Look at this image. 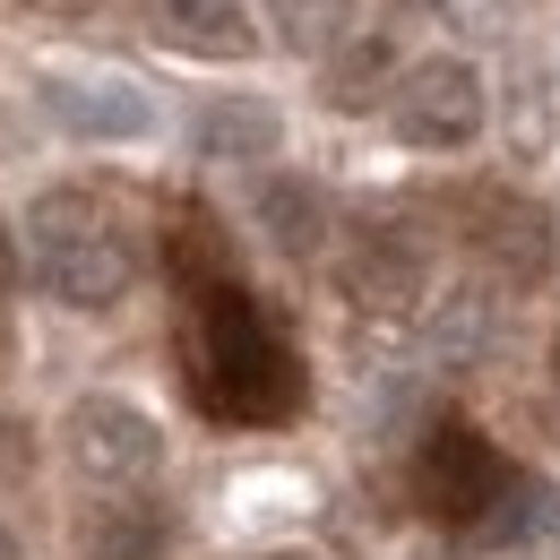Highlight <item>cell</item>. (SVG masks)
<instances>
[{
  "instance_id": "d6986e66",
  "label": "cell",
  "mask_w": 560,
  "mask_h": 560,
  "mask_svg": "<svg viewBox=\"0 0 560 560\" xmlns=\"http://www.w3.org/2000/svg\"><path fill=\"white\" fill-rule=\"evenodd\" d=\"M552 380H560V337H552Z\"/></svg>"
},
{
  "instance_id": "2e32d148",
  "label": "cell",
  "mask_w": 560,
  "mask_h": 560,
  "mask_svg": "<svg viewBox=\"0 0 560 560\" xmlns=\"http://www.w3.org/2000/svg\"><path fill=\"white\" fill-rule=\"evenodd\" d=\"M448 9H466V18H475V35H500V0H448Z\"/></svg>"
},
{
  "instance_id": "ba28073f",
  "label": "cell",
  "mask_w": 560,
  "mask_h": 560,
  "mask_svg": "<svg viewBox=\"0 0 560 560\" xmlns=\"http://www.w3.org/2000/svg\"><path fill=\"white\" fill-rule=\"evenodd\" d=\"M457 224H466V242H475L509 284H535L552 268V215L535 208V199H517V190H466Z\"/></svg>"
},
{
  "instance_id": "ac0fdd59",
  "label": "cell",
  "mask_w": 560,
  "mask_h": 560,
  "mask_svg": "<svg viewBox=\"0 0 560 560\" xmlns=\"http://www.w3.org/2000/svg\"><path fill=\"white\" fill-rule=\"evenodd\" d=\"M35 9H52V18H78V9H95V0H35Z\"/></svg>"
},
{
  "instance_id": "3957f363",
  "label": "cell",
  "mask_w": 560,
  "mask_h": 560,
  "mask_svg": "<svg viewBox=\"0 0 560 560\" xmlns=\"http://www.w3.org/2000/svg\"><path fill=\"white\" fill-rule=\"evenodd\" d=\"M509 457L491 448L475 422H431V440H422L415 457V500L440 517V526H457V535H475L491 509L509 500Z\"/></svg>"
},
{
  "instance_id": "8fae6325",
  "label": "cell",
  "mask_w": 560,
  "mask_h": 560,
  "mask_svg": "<svg viewBox=\"0 0 560 560\" xmlns=\"http://www.w3.org/2000/svg\"><path fill=\"white\" fill-rule=\"evenodd\" d=\"M259 233L277 242L284 259H311V250L328 242V199H319V182H302V173L259 182Z\"/></svg>"
},
{
  "instance_id": "4fadbf2b",
  "label": "cell",
  "mask_w": 560,
  "mask_h": 560,
  "mask_svg": "<svg viewBox=\"0 0 560 560\" xmlns=\"http://www.w3.org/2000/svg\"><path fill=\"white\" fill-rule=\"evenodd\" d=\"M388 78H397V44H388V26H362V35H346V44L328 52V104H337V113H362V104L397 95Z\"/></svg>"
},
{
  "instance_id": "277c9868",
  "label": "cell",
  "mask_w": 560,
  "mask_h": 560,
  "mask_svg": "<svg viewBox=\"0 0 560 560\" xmlns=\"http://www.w3.org/2000/svg\"><path fill=\"white\" fill-rule=\"evenodd\" d=\"M388 130L406 147H422V155L475 147V130H483V78H475V61H457V52L415 61L397 78V95H388Z\"/></svg>"
},
{
  "instance_id": "6da1fadb",
  "label": "cell",
  "mask_w": 560,
  "mask_h": 560,
  "mask_svg": "<svg viewBox=\"0 0 560 560\" xmlns=\"http://www.w3.org/2000/svg\"><path fill=\"white\" fill-rule=\"evenodd\" d=\"M26 259H35V284L70 311H113L139 284V250L95 190H44L26 208Z\"/></svg>"
},
{
  "instance_id": "8992f818",
  "label": "cell",
  "mask_w": 560,
  "mask_h": 560,
  "mask_svg": "<svg viewBox=\"0 0 560 560\" xmlns=\"http://www.w3.org/2000/svg\"><path fill=\"white\" fill-rule=\"evenodd\" d=\"M35 95H44V113H52L70 139H147V130H155L147 86H139V78H121V70L52 61V70H35Z\"/></svg>"
},
{
  "instance_id": "ffe728a7",
  "label": "cell",
  "mask_w": 560,
  "mask_h": 560,
  "mask_svg": "<svg viewBox=\"0 0 560 560\" xmlns=\"http://www.w3.org/2000/svg\"><path fill=\"white\" fill-rule=\"evenodd\" d=\"M268 560H302V552H268Z\"/></svg>"
},
{
  "instance_id": "5bb4252c",
  "label": "cell",
  "mask_w": 560,
  "mask_h": 560,
  "mask_svg": "<svg viewBox=\"0 0 560 560\" xmlns=\"http://www.w3.org/2000/svg\"><path fill=\"white\" fill-rule=\"evenodd\" d=\"M491 293L483 284H457V293H440V311H431V353L440 362H483L491 353Z\"/></svg>"
},
{
  "instance_id": "7a4b0ae2",
  "label": "cell",
  "mask_w": 560,
  "mask_h": 560,
  "mask_svg": "<svg viewBox=\"0 0 560 560\" xmlns=\"http://www.w3.org/2000/svg\"><path fill=\"white\" fill-rule=\"evenodd\" d=\"M293 388H302V371H293L284 337L242 302V284L199 293V397H208V415L277 422L293 415Z\"/></svg>"
},
{
  "instance_id": "52a82bcc",
  "label": "cell",
  "mask_w": 560,
  "mask_h": 560,
  "mask_svg": "<svg viewBox=\"0 0 560 560\" xmlns=\"http://www.w3.org/2000/svg\"><path fill=\"white\" fill-rule=\"evenodd\" d=\"M422 242L415 233H397V224H371V233H353V250L337 259V284H346V302L362 319H406L422 302Z\"/></svg>"
},
{
  "instance_id": "e0dca14e",
  "label": "cell",
  "mask_w": 560,
  "mask_h": 560,
  "mask_svg": "<svg viewBox=\"0 0 560 560\" xmlns=\"http://www.w3.org/2000/svg\"><path fill=\"white\" fill-rule=\"evenodd\" d=\"M9 284H18V250H9V224H0V302H9Z\"/></svg>"
},
{
  "instance_id": "5b68a950",
  "label": "cell",
  "mask_w": 560,
  "mask_h": 560,
  "mask_svg": "<svg viewBox=\"0 0 560 560\" xmlns=\"http://www.w3.org/2000/svg\"><path fill=\"white\" fill-rule=\"evenodd\" d=\"M61 448L95 491H139L164 466V431L130 406V397H78L61 422Z\"/></svg>"
},
{
  "instance_id": "7c38bea8",
  "label": "cell",
  "mask_w": 560,
  "mask_h": 560,
  "mask_svg": "<svg viewBox=\"0 0 560 560\" xmlns=\"http://www.w3.org/2000/svg\"><path fill=\"white\" fill-rule=\"evenodd\" d=\"M277 139H284V121H277V104H259V95H224L199 121V155L208 164H259V155H277Z\"/></svg>"
},
{
  "instance_id": "30bf717a",
  "label": "cell",
  "mask_w": 560,
  "mask_h": 560,
  "mask_svg": "<svg viewBox=\"0 0 560 560\" xmlns=\"http://www.w3.org/2000/svg\"><path fill=\"white\" fill-rule=\"evenodd\" d=\"M164 44L199 52V61H242L250 52V9L242 0H164Z\"/></svg>"
},
{
  "instance_id": "9c48e42d",
  "label": "cell",
  "mask_w": 560,
  "mask_h": 560,
  "mask_svg": "<svg viewBox=\"0 0 560 560\" xmlns=\"http://www.w3.org/2000/svg\"><path fill=\"white\" fill-rule=\"evenodd\" d=\"M155 544H164V517L139 491H113L78 517V560H155Z\"/></svg>"
},
{
  "instance_id": "9a60e30c",
  "label": "cell",
  "mask_w": 560,
  "mask_h": 560,
  "mask_svg": "<svg viewBox=\"0 0 560 560\" xmlns=\"http://www.w3.org/2000/svg\"><path fill=\"white\" fill-rule=\"evenodd\" d=\"M268 26L293 52H337L346 44V0H268Z\"/></svg>"
}]
</instances>
